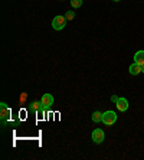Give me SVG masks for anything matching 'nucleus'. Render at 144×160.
<instances>
[{
	"instance_id": "423d86ee",
	"label": "nucleus",
	"mask_w": 144,
	"mask_h": 160,
	"mask_svg": "<svg viewBox=\"0 0 144 160\" xmlns=\"http://www.w3.org/2000/svg\"><path fill=\"white\" fill-rule=\"evenodd\" d=\"M115 104H117V108H118L121 112L128 110V101H127V98H118V101H117Z\"/></svg>"
},
{
	"instance_id": "ddd939ff",
	"label": "nucleus",
	"mask_w": 144,
	"mask_h": 160,
	"mask_svg": "<svg viewBox=\"0 0 144 160\" xmlns=\"http://www.w3.org/2000/svg\"><path fill=\"white\" fill-rule=\"evenodd\" d=\"M118 98L120 97H117V95H111V101H112V102H117V101H118Z\"/></svg>"
},
{
	"instance_id": "1a4fd4ad",
	"label": "nucleus",
	"mask_w": 144,
	"mask_h": 160,
	"mask_svg": "<svg viewBox=\"0 0 144 160\" xmlns=\"http://www.w3.org/2000/svg\"><path fill=\"white\" fill-rule=\"evenodd\" d=\"M92 121L94 123H101L102 121V112H100V111H94L92 112Z\"/></svg>"
},
{
	"instance_id": "39448f33",
	"label": "nucleus",
	"mask_w": 144,
	"mask_h": 160,
	"mask_svg": "<svg viewBox=\"0 0 144 160\" xmlns=\"http://www.w3.org/2000/svg\"><path fill=\"white\" fill-rule=\"evenodd\" d=\"M104 137H105V134H104V131L101 130V128H95V130L92 131V134H91L92 142L97 143V144H101V143L104 142Z\"/></svg>"
},
{
	"instance_id": "6e6552de",
	"label": "nucleus",
	"mask_w": 144,
	"mask_h": 160,
	"mask_svg": "<svg viewBox=\"0 0 144 160\" xmlns=\"http://www.w3.org/2000/svg\"><path fill=\"white\" fill-rule=\"evenodd\" d=\"M128 71H130V74H131V75H138V74H141V65H138V63L134 62L133 65L128 68Z\"/></svg>"
},
{
	"instance_id": "9b49d317",
	"label": "nucleus",
	"mask_w": 144,
	"mask_h": 160,
	"mask_svg": "<svg viewBox=\"0 0 144 160\" xmlns=\"http://www.w3.org/2000/svg\"><path fill=\"white\" fill-rule=\"evenodd\" d=\"M82 3H84V0H71V4H72V8L74 9L81 8Z\"/></svg>"
},
{
	"instance_id": "f8f14e48",
	"label": "nucleus",
	"mask_w": 144,
	"mask_h": 160,
	"mask_svg": "<svg viewBox=\"0 0 144 160\" xmlns=\"http://www.w3.org/2000/svg\"><path fill=\"white\" fill-rule=\"evenodd\" d=\"M65 18H67V20H74V18H75V12H72V10L67 12Z\"/></svg>"
},
{
	"instance_id": "4468645a",
	"label": "nucleus",
	"mask_w": 144,
	"mask_h": 160,
	"mask_svg": "<svg viewBox=\"0 0 144 160\" xmlns=\"http://www.w3.org/2000/svg\"><path fill=\"white\" fill-rule=\"evenodd\" d=\"M141 72H143V74H144V63H143V65H141Z\"/></svg>"
},
{
	"instance_id": "2eb2a0df",
	"label": "nucleus",
	"mask_w": 144,
	"mask_h": 160,
	"mask_svg": "<svg viewBox=\"0 0 144 160\" xmlns=\"http://www.w3.org/2000/svg\"><path fill=\"white\" fill-rule=\"evenodd\" d=\"M112 2H120V0H112Z\"/></svg>"
},
{
	"instance_id": "9d476101",
	"label": "nucleus",
	"mask_w": 144,
	"mask_h": 160,
	"mask_svg": "<svg viewBox=\"0 0 144 160\" xmlns=\"http://www.w3.org/2000/svg\"><path fill=\"white\" fill-rule=\"evenodd\" d=\"M30 110H32V111H41L42 110V102L41 101H35L33 104L30 105Z\"/></svg>"
},
{
	"instance_id": "f257e3e1",
	"label": "nucleus",
	"mask_w": 144,
	"mask_h": 160,
	"mask_svg": "<svg viewBox=\"0 0 144 160\" xmlns=\"http://www.w3.org/2000/svg\"><path fill=\"white\" fill-rule=\"evenodd\" d=\"M41 102H42V110L41 112H45L51 110L52 104H53V97H52V94H43V97L41 98Z\"/></svg>"
},
{
	"instance_id": "20e7f679",
	"label": "nucleus",
	"mask_w": 144,
	"mask_h": 160,
	"mask_svg": "<svg viewBox=\"0 0 144 160\" xmlns=\"http://www.w3.org/2000/svg\"><path fill=\"white\" fill-rule=\"evenodd\" d=\"M10 116V108L7 107L6 102H0V118H2V123H6V120Z\"/></svg>"
},
{
	"instance_id": "7ed1b4c3",
	"label": "nucleus",
	"mask_w": 144,
	"mask_h": 160,
	"mask_svg": "<svg viewBox=\"0 0 144 160\" xmlns=\"http://www.w3.org/2000/svg\"><path fill=\"white\" fill-rule=\"evenodd\" d=\"M117 121V114L114 111H105L102 112V123L107 126H112Z\"/></svg>"
},
{
	"instance_id": "f03ea898",
	"label": "nucleus",
	"mask_w": 144,
	"mask_h": 160,
	"mask_svg": "<svg viewBox=\"0 0 144 160\" xmlns=\"http://www.w3.org/2000/svg\"><path fill=\"white\" fill-rule=\"evenodd\" d=\"M65 25H67V18H65V16L58 15L52 20V28L55 30H62L63 28H65Z\"/></svg>"
},
{
	"instance_id": "0eeeda50",
	"label": "nucleus",
	"mask_w": 144,
	"mask_h": 160,
	"mask_svg": "<svg viewBox=\"0 0 144 160\" xmlns=\"http://www.w3.org/2000/svg\"><path fill=\"white\" fill-rule=\"evenodd\" d=\"M134 62L138 63V65H143L144 63V51H137L136 55H134Z\"/></svg>"
}]
</instances>
